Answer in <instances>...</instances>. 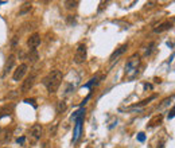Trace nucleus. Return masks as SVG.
I'll return each mask as SVG.
<instances>
[{"mask_svg": "<svg viewBox=\"0 0 175 148\" xmlns=\"http://www.w3.org/2000/svg\"><path fill=\"white\" fill-rule=\"evenodd\" d=\"M62 78H64V75H62L59 70H51L46 77H43L42 83L46 86V89L50 93H55L59 86H61Z\"/></svg>", "mask_w": 175, "mask_h": 148, "instance_id": "nucleus-1", "label": "nucleus"}, {"mask_svg": "<svg viewBox=\"0 0 175 148\" xmlns=\"http://www.w3.org/2000/svg\"><path fill=\"white\" fill-rule=\"evenodd\" d=\"M86 61V46L85 45H78L76 49V54H74V62L81 65Z\"/></svg>", "mask_w": 175, "mask_h": 148, "instance_id": "nucleus-2", "label": "nucleus"}, {"mask_svg": "<svg viewBox=\"0 0 175 148\" xmlns=\"http://www.w3.org/2000/svg\"><path fill=\"white\" fill-rule=\"evenodd\" d=\"M36 81V73H30V75L26 77V80L22 83V93H27L33 89L34 83Z\"/></svg>", "mask_w": 175, "mask_h": 148, "instance_id": "nucleus-3", "label": "nucleus"}, {"mask_svg": "<svg viewBox=\"0 0 175 148\" xmlns=\"http://www.w3.org/2000/svg\"><path fill=\"white\" fill-rule=\"evenodd\" d=\"M27 63H20V65L16 68V70L14 71V75H12V80L14 81H20L23 77H24V74L27 73Z\"/></svg>", "mask_w": 175, "mask_h": 148, "instance_id": "nucleus-4", "label": "nucleus"}, {"mask_svg": "<svg viewBox=\"0 0 175 148\" xmlns=\"http://www.w3.org/2000/svg\"><path fill=\"white\" fill-rule=\"evenodd\" d=\"M41 45V35L39 34H33L30 38L27 39V46L30 49V51L36 50V47Z\"/></svg>", "mask_w": 175, "mask_h": 148, "instance_id": "nucleus-5", "label": "nucleus"}, {"mask_svg": "<svg viewBox=\"0 0 175 148\" xmlns=\"http://www.w3.org/2000/svg\"><path fill=\"white\" fill-rule=\"evenodd\" d=\"M30 135L33 136L35 140H39V139L42 137V135H43V127H42L41 124H34L30 128Z\"/></svg>", "mask_w": 175, "mask_h": 148, "instance_id": "nucleus-6", "label": "nucleus"}, {"mask_svg": "<svg viewBox=\"0 0 175 148\" xmlns=\"http://www.w3.org/2000/svg\"><path fill=\"white\" fill-rule=\"evenodd\" d=\"M137 65H139V55H132L127 62V66H125V71L130 73L132 70H136Z\"/></svg>", "mask_w": 175, "mask_h": 148, "instance_id": "nucleus-7", "label": "nucleus"}, {"mask_svg": "<svg viewBox=\"0 0 175 148\" xmlns=\"http://www.w3.org/2000/svg\"><path fill=\"white\" fill-rule=\"evenodd\" d=\"M127 49H128V45H127V43H125V45H123V46H120V47L117 49V50L111 55L109 59H111V61H117V58H119L120 55H123V54H124L125 51H127Z\"/></svg>", "mask_w": 175, "mask_h": 148, "instance_id": "nucleus-8", "label": "nucleus"}, {"mask_svg": "<svg viewBox=\"0 0 175 148\" xmlns=\"http://www.w3.org/2000/svg\"><path fill=\"white\" fill-rule=\"evenodd\" d=\"M171 26H173V23L171 22H164V23H162V24H159L156 28H154V33H163V31H166V30H168V28H171Z\"/></svg>", "mask_w": 175, "mask_h": 148, "instance_id": "nucleus-9", "label": "nucleus"}, {"mask_svg": "<svg viewBox=\"0 0 175 148\" xmlns=\"http://www.w3.org/2000/svg\"><path fill=\"white\" fill-rule=\"evenodd\" d=\"M14 63H15V57H14V55H10V57H8L7 63H5V68H4V73H3V77H5V74H7L8 71H10L11 69H12Z\"/></svg>", "mask_w": 175, "mask_h": 148, "instance_id": "nucleus-10", "label": "nucleus"}, {"mask_svg": "<svg viewBox=\"0 0 175 148\" xmlns=\"http://www.w3.org/2000/svg\"><path fill=\"white\" fill-rule=\"evenodd\" d=\"M162 115H158V116H155V117L152 118V120L150 121V124H148V125L150 127H154V125H158V124H160L162 123Z\"/></svg>", "mask_w": 175, "mask_h": 148, "instance_id": "nucleus-11", "label": "nucleus"}, {"mask_svg": "<svg viewBox=\"0 0 175 148\" xmlns=\"http://www.w3.org/2000/svg\"><path fill=\"white\" fill-rule=\"evenodd\" d=\"M65 111H66V104H65V101H59L58 105H57V112L62 113V112H65Z\"/></svg>", "mask_w": 175, "mask_h": 148, "instance_id": "nucleus-12", "label": "nucleus"}, {"mask_svg": "<svg viewBox=\"0 0 175 148\" xmlns=\"http://www.w3.org/2000/svg\"><path fill=\"white\" fill-rule=\"evenodd\" d=\"M28 59H31V62H36V59H38V53H36V50L30 51V55H28Z\"/></svg>", "mask_w": 175, "mask_h": 148, "instance_id": "nucleus-13", "label": "nucleus"}, {"mask_svg": "<svg viewBox=\"0 0 175 148\" xmlns=\"http://www.w3.org/2000/svg\"><path fill=\"white\" fill-rule=\"evenodd\" d=\"M30 10H31V3H26V4L23 5V8L20 10V12H19V14H20V15H23V14H26L27 11H30Z\"/></svg>", "mask_w": 175, "mask_h": 148, "instance_id": "nucleus-14", "label": "nucleus"}, {"mask_svg": "<svg viewBox=\"0 0 175 148\" xmlns=\"http://www.w3.org/2000/svg\"><path fill=\"white\" fill-rule=\"evenodd\" d=\"M65 5L67 8H76L78 5V2H65Z\"/></svg>", "mask_w": 175, "mask_h": 148, "instance_id": "nucleus-15", "label": "nucleus"}, {"mask_svg": "<svg viewBox=\"0 0 175 148\" xmlns=\"http://www.w3.org/2000/svg\"><path fill=\"white\" fill-rule=\"evenodd\" d=\"M137 140H139V141H144L145 140L144 133H139V135H137Z\"/></svg>", "mask_w": 175, "mask_h": 148, "instance_id": "nucleus-16", "label": "nucleus"}, {"mask_svg": "<svg viewBox=\"0 0 175 148\" xmlns=\"http://www.w3.org/2000/svg\"><path fill=\"white\" fill-rule=\"evenodd\" d=\"M24 140H26V139H24V137H20V139H18V143H20V144H23V143H24Z\"/></svg>", "mask_w": 175, "mask_h": 148, "instance_id": "nucleus-17", "label": "nucleus"}, {"mask_svg": "<svg viewBox=\"0 0 175 148\" xmlns=\"http://www.w3.org/2000/svg\"><path fill=\"white\" fill-rule=\"evenodd\" d=\"M174 117V111H171V113L168 115V118H173Z\"/></svg>", "mask_w": 175, "mask_h": 148, "instance_id": "nucleus-18", "label": "nucleus"}, {"mask_svg": "<svg viewBox=\"0 0 175 148\" xmlns=\"http://www.w3.org/2000/svg\"><path fill=\"white\" fill-rule=\"evenodd\" d=\"M159 146H160V147H158V148H163V146H164V144H163V143H160Z\"/></svg>", "mask_w": 175, "mask_h": 148, "instance_id": "nucleus-19", "label": "nucleus"}, {"mask_svg": "<svg viewBox=\"0 0 175 148\" xmlns=\"http://www.w3.org/2000/svg\"><path fill=\"white\" fill-rule=\"evenodd\" d=\"M4 148H10V147H4Z\"/></svg>", "mask_w": 175, "mask_h": 148, "instance_id": "nucleus-20", "label": "nucleus"}]
</instances>
